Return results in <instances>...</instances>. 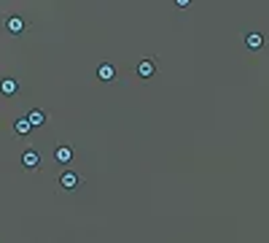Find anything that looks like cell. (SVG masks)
<instances>
[{
  "label": "cell",
  "mask_w": 269,
  "mask_h": 243,
  "mask_svg": "<svg viewBox=\"0 0 269 243\" xmlns=\"http://www.w3.org/2000/svg\"><path fill=\"white\" fill-rule=\"evenodd\" d=\"M81 184H84V176L75 173V171H65V173H60V179H57V186H60L62 192H75Z\"/></svg>",
  "instance_id": "1"
},
{
  "label": "cell",
  "mask_w": 269,
  "mask_h": 243,
  "mask_svg": "<svg viewBox=\"0 0 269 243\" xmlns=\"http://www.w3.org/2000/svg\"><path fill=\"white\" fill-rule=\"evenodd\" d=\"M3 27H6V33L8 35H24V30H27V19L24 16H8V19L3 22Z\"/></svg>",
  "instance_id": "2"
},
{
  "label": "cell",
  "mask_w": 269,
  "mask_h": 243,
  "mask_svg": "<svg viewBox=\"0 0 269 243\" xmlns=\"http://www.w3.org/2000/svg\"><path fill=\"white\" fill-rule=\"evenodd\" d=\"M134 73H138L140 79H153L156 76V62L153 60H140L138 65H134Z\"/></svg>",
  "instance_id": "3"
},
{
  "label": "cell",
  "mask_w": 269,
  "mask_h": 243,
  "mask_svg": "<svg viewBox=\"0 0 269 243\" xmlns=\"http://www.w3.org/2000/svg\"><path fill=\"white\" fill-rule=\"evenodd\" d=\"M22 165L27 171H38V167H41V152H38V149H27L22 154Z\"/></svg>",
  "instance_id": "4"
},
{
  "label": "cell",
  "mask_w": 269,
  "mask_h": 243,
  "mask_svg": "<svg viewBox=\"0 0 269 243\" xmlns=\"http://www.w3.org/2000/svg\"><path fill=\"white\" fill-rule=\"evenodd\" d=\"M54 162L57 165H70L73 162V149L70 146H54Z\"/></svg>",
  "instance_id": "5"
},
{
  "label": "cell",
  "mask_w": 269,
  "mask_h": 243,
  "mask_svg": "<svg viewBox=\"0 0 269 243\" xmlns=\"http://www.w3.org/2000/svg\"><path fill=\"white\" fill-rule=\"evenodd\" d=\"M97 79L100 81H113L116 79V65L113 62H100L97 65Z\"/></svg>",
  "instance_id": "6"
},
{
  "label": "cell",
  "mask_w": 269,
  "mask_h": 243,
  "mask_svg": "<svg viewBox=\"0 0 269 243\" xmlns=\"http://www.w3.org/2000/svg\"><path fill=\"white\" fill-rule=\"evenodd\" d=\"M245 46H248L251 52H258V49L264 46V35H261V33H248V35H245Z\"/></svg>",
  "instance_id": "7"
},
{
  "label": "cell",
  "mask_w": 269,
  "mask_h": 243,
  "mask_svg": "<svg viewBox=\"0 0 269 243\" xmlns=\"http://www.w3.org/2000/svg\"><path fill=\"white\" fill-rule=\"evenodd\" d=\"M0 92H3L6 98H14L19 92V81L16 79H3V81H0Z\"/></svg>",
  "instance_id": "8"
},
{
  "label": "cell",
  "mask_w": 269,
  "mask_h": 243,
  "mask_svg": "<svg viewBox=\"0 0 269 243\" xmlns=\"http://www.w3.org/2000/svg\"><path fill=\"white\" fill-rule=\"evenodd\" d=\"M24 119L30 121V127H43V125H46V114H43L41 108H33V111H30V114H27Z\"/></svg>",
  "instance_id": "9"
},
{
  "label": "cell",
  "mask_w": 269,
  "mask_h": 243,
  "mask_svg": "<svg viewBox=\"0 0 269 243\" xmlns=\"http://www.w3.org/2000/svg\"><path fill=\"white\" fill-rule=\"evenodd\" d=\"M30 130H33V127H30V121H27V119H16V121H14V133H16V135L24 138V135H30Z\"/></svg>",
  "instance_id": "10"
},
{
  "label": "cell",
  "mask_w": 269,
  "mask_h": 243,
  "mask_svg": "<svg viewBox=\"0 0 269 243\" xmlns=\"http://www.w3.org/2000/svg\"><path fill=\"white\" fill-rule=\"evenodd\" d=\"M175 6H178V8H189L191 0H175Z\"/></svg>",
  "instance_id": "11"
}]
</instances>
